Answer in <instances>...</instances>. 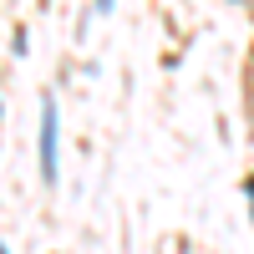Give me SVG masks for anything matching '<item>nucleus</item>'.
I'll use <instances>...</instances> for the list:
<instances>
[{
  "label": "nucleus",
  "mask_w": 254,
  "mask_h": 254,
  "mask_svg": "<svg viewBox=\"0 0 254 254\" xmlns=\"http://www.w3.org/2000/svg\"><path fill=\"white\" fill-rule=\"evenodd\" d=\"M244 193H249V214H254V173H249V183H244Z\"/></svg>",
  "instance_id": "nucleus-2"
},
{
  "label": "nucleus",
  "mask_w": 254,
  "mask_h": 254,
  "mask_svg": "<svg viewBox=\"0 0 254 254\" xmlns=\"http://www.w3.org/2000/svg\"><path fill=\"white\" fill-rule=\"evenodd\" d=\"M56 97H41V183L56 188Z\"/></svg>",
  "instance_id": "nucleus-1"
}]
</instances>
